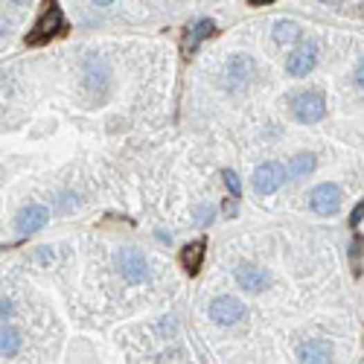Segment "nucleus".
Here are the masks:
<instances>
[{"label":"nucleus","instance_id":"obj_11","mask_svg":"<svg viewBox=\"0 0 364 364\" xmlns=\"http://www.w3.org/2000/svg\"><path fill=\"white\" fill-rule=\"evenodd\" d=\"M204 254H207V242L204 239H195V242L181 248V265H184V271L192 274V277L199 274L201 265H204Z\"/></svg>","mask_w":364,"mask_h":364},{"label":"nucleus","instance_id":"obj_25","mask_svg":"<svg viewBox=\"0 0 364 364\" xmlns=\"http://www.w3.org/2000/svg\"><path fill=\"white\" fill-rule=\"evenodd\" d=\"M254 6H265V3H274V0H251Z\"/></svg>","mask_w":364,"mask_h":364},{"label":"nucleus","instance_id":"obj_4","mask_svg":"<svg viewBox=\"0 0 364 364\" xmlns=\"http://www.w3.org/2000/svg\"><path fill=\"white\" fill-rule=\"evenodd\" d=\"M341 201H344V195H341V187L338 184H318L312 192H309V207H312V213L318 216H335L341 210Z\"/></svg>","mask_w":364,"mask_h":364},{"label":"nucleus","instance_id":"obj_28","mask_svg":"<svg viewBox=\"0 0 364 364\" xmlns=\"http://www.w3.org/2000/svg\"><path fill=\"white\" fill-rule=\"evenodd\" d=\"M324 3H341V0H324Z\"/></svg>","mask_w":364,"mask_h":364},{"label":"nucleus","instance_id":"obj_9","mask_svg":"<svg viewBox=\"0 0 364 364\" xmlns=\"http://www.w3.org/2000/svg\"><path fill=\"white\" fill-rule=\"evenodd\" d=\"M233 277H236V283H239V289L251 291V295H257V291L271 286V274L260 269V265H251V262H242L239 269L233 271Z\"/></svg>","mask_w":364,"mask_h":364},{"label":"nucleus","instance_id":"obj_8","mask_svg":"<svg viewBox=\"0 0 364 364\" xmlns=\"http://www.w3.org/2000/svg\"><path fill=\"white\" fill-rule=\"evenodd\" d=\"M47 221H50V210L44 204H30V207H24L18 219H15V230L21 239H26V236H33L38 233L41 228H47Z\"/></svg>","mask_w":364,"mask_h":364},{"label":"nucleus","instance_id":"obj_19","mask_svg":"<svg viewBox=\"0 0 364 364\" xmlns=\"http://www.w3.org/2000/svg\"><path fill=\"white\" fill-rule=\"evenodd\" d=\"M221 178H225V184H228V190H230L233 199H239V195H242V184H239V178H236V172H233V170H225V172H221Z\"/></svg>","mask_w":364,"mask_h":364},{"label":"nucleus","instance_id":"obj_18","mask_svg":"<svg viewBox=\"0 0 364 364\" xmlns=\"http://www.w3.org/2000/svg\"><path fill=\"white\" fill-rule=\"evenodd\" d=\"M213 216H216V207H210V204H199V207L192 210V221H195V225H210Z\"/></svg>","mask_w":364,"mask_h":364},{"label":"nucleus","instance_id":"obj_20","mask_svg":"<svg viewBox=\"0 0 364 364\" xmlns=\"http://www.w3.org/2000/svg\"><path fill=\"white\" fill-rule=\"evenodd\" d=\"M361 251H364V236H356L353 248H349V260H353V269L356 271H358V265H361Z\"/></svg>","mask_w":364,"mask_h":364},{"label":"nucleus","instance_id":"obj_3","mask_svg":"<svg viewBox=\"0 0 364 364\" xmlns=\"http://www.w3.org/2000/svg\"><path fill=\"white\" fill-rule=\"evenodd\" d=\"M114 262H117V271H120V277L125 280V283H131V286H140V283H146L149 280V262H146V257L140 254L137 248H122V251H117V257H114Z\"/></svg>","mask_w":364,"mask_h":364},{"label":"nucleus","instance_id":"obj_13","mask_svg":"<svg viewBox=\"0 0 364 364\" xmlns=\"http://www.w3.org/2000/svg\"><path fill=\"white\" fill-rule=\"evenodd\" d=\"M315 163H318V161H315V155H312V152H298V155L286 163L289 181H300V178H306V175H312Z\"/></svg>","mask_w":364,"mask_h":364},{"label":"nucleus","instance_id":"obj_24","mask_svg":"<svg viewBox=\"0 0 364 364\" xmlns=\"http://www.w3.org/2000/svg\"><path fill=\"white\" fill-rule=\"evenodd\" d=\"M356 85H358V88L364 91V59H361V62L356 64Z\"/></svg>","mask_w":364,"mask_h":364},{"label":"nucleus","instance_id":"obj_14","mask_svg":"<svg viewBox=\"0 0 364 364\" xmlns=\"http://www.w3.org/2000/svg\"><path fill=\"white\" fill-rule=\"evenodd\" d=\"M210 35H216V21H210V18H201V21H195L190 26V35L184 41V50H195L201 44V41H207Z\"/></svg>","mask_w":364,"mask_h":364},{"label":"nucleus","instance_id":"obj_6","mask_svg":"<svg viewBox=\"0 0 364 364\" xmlns=\"http://www.w3.org/2000/svg\"><path fill=\"white\" fill-rule=\"evenodd\" d=\"M207 312H210V320H216L219 327H233V324H239V320L245 318V306L230 298V295H221L216 298L213 303L207 306Z\"/></svg>","mask_w":364,"mask_h":364},{"label":"nucleus","instance_id":"obj_10","mask_svg":"<svg viewBox=\"0 0 364 364\" xmlns=\"http://www.w3.org/2000/svg\"><path fill=\"white\" fill-rule=\"evenodd\" d=\"M254 76H257V64H254V59H251V55L236 53L233 59L228 62V79H230V88H233V91H242Z\"/></svg>","mask_w":364,"mask_h":364},{"label":"nucleus","instance_id":"obj_1","mask_svg":"<svg viewBox=\"0 0 364 364\" xmlns=\"http://www.w3.org/2000/svg\"><path fill=\"white\" fill-rule=\"evenodd\" d=\"M59 33H64V12L59 6V0H47L44 9H41V15H38V21L33 24L30 35H26V44H30V47H44Z\"/></svg>","mask_w":364,"mask_h":364},{"label":"nucleus","instance_id":"obj_26","mask_svg":"<svg viewBox=\"0 0 364 364\" xmlns=\"http://www.w3.org/2000/svg\"><path fill=\"white\" fill-rule=\"evenodd\" d=\"M93 3H96V6H111L114 0H93Z\"/></svg>","mask_w":364,"mask_h":364},{"label":"nucleus","instance_id":"obj_5","mask_svg":"<svg viewBox=\"0 0 364 364\" xmlns=\"http://www.w3.org/2000/svg\"><path fill=\"white\" fill-rule=\"evenodd\" d=\"M286 178H289L286 166L277 163V161H269V163L257 166L254 181H251V184H254V192H257V195H271V192H277L280 187L286 184Z\"/></svg>","mask_w":364,"mask_h":364},{"label":"nucleus","instance_id":"obj_22","mask_svg":"<svg viewBox=\"0 0 364 364\" xmlns=\"http://www.w3.org/2000/svg\"><path fill=\"white\" fill-rule=\"evenodd\" d=\"M35 260H38V262H50V260H53V248H38V251H35Z\"/></svg>","mask_w":364,"mask_h":364},{"label":"nucleus","instance_id":"obj_15","mask_svg":"<svg viewBox=\"0 0 364 364\" xmlns=\"http://www.w3.org/2000/svg\"><path fill=\"white\" fill-rule=\"evenodd\" d=\"M85 85L88 88H96V85H108V64L102 62V59H88V64H85Z\"/></svg>","mask_w":364,"mask_h":364},{"label":"nucleus","instance_id":"obj_7","mask_svg":"<svg viewBox=\"0 0 364 364\" xmlns=\"http://www.w3.org/2000/svg\"><path fill=\"white\" fill-rule=\"evenodd\" d=\"M315 62H318V44L315 41H303V44L286 59V73L295 76V79H303V76L312 73Z\"/></svg>","mask_w":364,"mask_h":364},{"label":"nucleus","instance_id":"obj_2","mask_svg":"<svg viewBox=\"0 0 364 364\" xmlns=\"http://www.w3.org/2000/svg\"><path fill=\"white\" fill-rule=\"evenodd\" d=\"M291 114H295L298 122L303 125H312L320 122L327 117V96L320 91H303L291 100Z\"/></svg>","mask_w":364,"mask_h":364},{"label":"nucleus","instance_id":"obj_17","mask_svg":"<svg viewBox=\"0 0 364 364\" xmlns=\"http://www.w3.org/2000/svg\"><path fill=\"white\" fill-rule=\"evenodd\" d=\"M18 349H21V335H18V329L3 327V338H0V356H3V358H15Z\"/></svg>","mask_w":364,"mask_h":364},{"label":"nucleus","instance_id":"obj_16","mask_svg":"<svg viewBox=\"0 0 364 364\" xmlns=\"http://www.w3.org/2000/svg\"><path fill=\"white\" fill-rule=\"evenodd\" d=\"M300 38V26L295 21H277L274 24V41L277 44H291Z\"/></svg>","mask_w":364,"mask_h":364},{"label":"nucleus","instance_id":"obj_21","mask_svg":"<svg viewBox=\"0 0 364 364\" xmlns=\"http://www.w3.org/2000/svg\"><path fill=\"white\" fill-rule=\"evenodd\" d=\"M361 219H364V199H361V204L353 210V216H349V228H358Z\"/></svg>","mask_w":364,"mask_h":364},{"label":"nucleus","instance_id":"obj_27","mask_svg":"<svg viewBox=\"0 0 364 364\" xmlns=\"http://www.w3.org/2000/svg\"><path fill=\"white\" fill-rule=\"evenodd\" d=\"M12 3H18V6H24V3H30V0H12Z\"/></svg>","mask_w":364,"mask_h":364},{"label":"nucleus","instance_id":"obj_23","mask_svg":"<svg viewBox=\"0 0 364 364\" xmlns=\"http://www.w3.org/2000/svg\"><path fill=\"white\" fill-rule=\"evenodd\" d=\"M12 309H15V306H12V300L3 298V303H0V315H3V324H6V318L12 315Z\"/></svg>","mask_w":364,"mask_h":364},{"label":"nucleus","instance_id":"obj_12","mask_svg":"<svg viewBox=\"0 0 364 364\" xmlns=\"http://www.w3.org/2000/svg\"><path fill=\"white\" fill-rule=\"evenodd\" d=\"M298 358L300 361H312V364H320V361H332V344L324 341V338H312L298 347Z\"/></svg>","mask_w":364,"mask_h":364}]
</instances>
